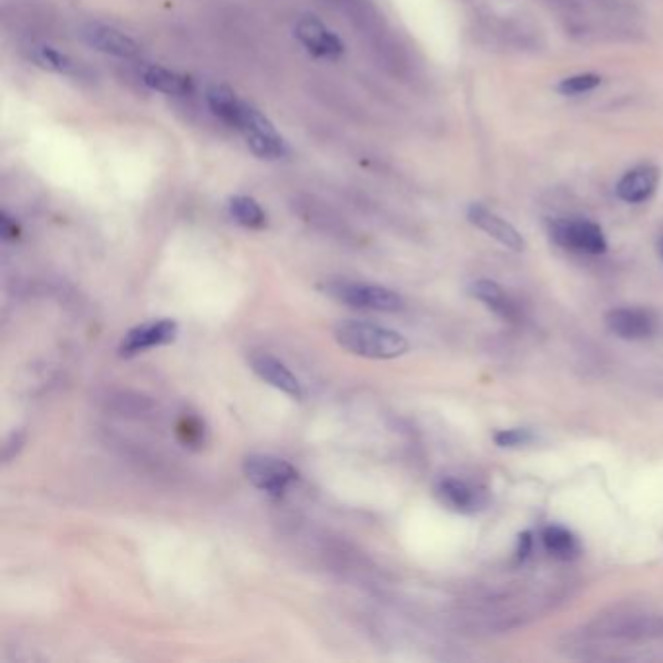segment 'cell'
I'll return each mask as SVG.
<instances>
[{
    "label": "cell",
    "instance_id": "obj_9",
    "mask_svg": "<svg viewBox=\"0 0 663 663\" xmlns=\"http://www.w3.org/2000/svg\"><path fill=\"white\" fill-rule=\"evenodd\" d=\"M294 32H296V37L300 39V43L315 57L339 59L345 53L343 41L315 18L298 20Z\"/></svg>",
    "mask_w": 663,
    "mask_h": 663
},
{
    "label": "cell",
    "instance_id": "obj_4",
    "mask_svg": "<svg viewBox=\"0 0 663 663\" xmlns=\"http://www.w3.org/2000/svg\"><path fill=\"white\" fill-rule=\"evenodd\" d=\"M245 479L255 489L279 498L298 479V471L275 455L253 454L244 459Z\"/></svg>",
    "mask_w": 663,
    "mask_h": 663
},
{
    "label": "cell",
    "instance_id": "obj_23",
    "mask_svg": "<svg viewBox=\"0 0 663 663\" xmlns=\"http://www.w3.org/2000/svg\"><path fill=\"white\" fill-rule=\"evenodd\" d=\"M531 551V533L520 535V547H518V559L524 560Z\"/></svg>",
    "mask_w": 663,
    "mask_h": 663
},
{
    "label": "cell",
    "instance_id": "obj_13",
    "mask_svg": "<svg viewBox=\"0 0 663 663\" xmlns=\"http://www.w3.org/2000/svg\"><path fill=\"white\" fill-rule=\"evenodd\" d=\"M658 181H660V172L656 168L642 166L630 170L629 174L619 181L617 193L625 203H644L654 195Z\"/></svg>",
    "mask_w": 663,
    "mask_h": 663
},
{
    "label": "cell",
    "instance_id": "obj_16",
    "mask_svg": "<svg viewBox=\"0 0 663 663\" xmlns=\"http://www.w3.org/2000/svg\"><path fill=\"white\" fill-rule=\"evenodd\" d=\"M543 545L551 557L559 560H572L580 555V543L576 535L560 525H549L543 535Z\"/></svg>",
    "mask_w": 663,
    "mask_h": 663
},
{
    "label": "cell",
    "instance_id": "obj_1",
    "mask_svg": "<svg viewBox=\"0 0 663 663\" xmlns=\"http://www.w3.org/2000/svg\"><path fill=\"white\" fill-rule=\"evenodd\" d=\"M333 335L335 341L350 354L372 360L399 358L409 350V341L401 333L370 321H339Z\"/></svg>",
    "mask_w": 663,
    "mask_h": 663
},
{
    "label": "cell",
    "instance_id": "obj_15",
    "mask_svg": "<svg viewBox=\"0 0 663 663\" xmlns=\"http://www.w3.org/2000/svg\"><path fill=\"white\" fill-rule=\"evenodd\" d=\"M142 82L162 94L168 96H187L193 92V80L162 67H148L142 72Z\"/></svg>",
    "mask_w": 663,
    "mask_h": 663
},
{
    "label": "cell",
    "instance_id": "obj_22",
    "mask_svg": "<svg viewBox=\"0 0 663 663\" xmlns=\"http://www.w3.org/2000/svg\"><path fill=\"white\" fill-rule=\"evenodd\" d=\"M0 232H2V238H4V240H16V238L20 236V228H18V224H16L6 212H2Z\"/></svg>",
    "mask_w": 663,
    "mask_h": 663
},
{
    "label": "cell",
    "instance_id": "obj_5",
    "mask_svg": "<svg viewBox=\"0 0 663 663\" xmlns=\"http://www.w3.org/2000/svg\"><path fill=\"white\" fill-rule=\"evenodd\" d=\"M551 236L557 244L572 251L590 253V255H601L607 251V240L601 228L590 220H580V218L557 220L551 224Z\"/></svg>",
    "mask_w": 663,
    "mask_h": 663
},
{
    "label": "cell",
    "instance_id": "obj_2",
    "mask_svg": "<svg viewBox=\"0 0 663 663\" xmlns=\"http://www.w3.org/2000/svg\"><path fill=\"white\" fill-rule=\"evenodd\" d=\"M325 294L333 300L356 308V310H372V312H399L403 310V298L380 284L370 282H354V280H335L325 284Z\"/></svg>",
    "mask_w": 663,
    "mask_h": 663
},
{
    "label": "cell",
    "instance_id": "obj_11",
    "mask_svg": "<svg viewBox=\"0 0 663 663\" xmlns=\"http://www.w3.org/2000/svg\"><path fill=\"white\" fill-rule=\"evenodd\" d=\"M467 216L479 230L489 234L490 238H494L496 242L506 245L512 251H524L525 242L522 234L510 222H506L492 210L485 209L481 205H471Z\"/></svg>",
    "mask_w": 663,
    "mask_h": 663
},
{
    "label": "cell",
    "instance_id": "obj_17",
    "mask_svg": "<svg viewBox=\"0 0 663 663\" xmlns=\"http://www.w3.org/2000/svg\"><path fill=\"white\" fill-rule=\"evenodd\" d=\"M230 214L232 218L242 224L245 228H251V230H261L265 228L267 224V214L265 210L261 209V205L251 199V197H245V195H238L234 199H230Z\"/></svg>",
    "mask_w": 663,
    "mask_h": 663
},
{
    "label": "cell",
    "instance_id": "obj_10",
    "mask_svg": "<svg viewBox=\"0 0 663 663\" xmlns=\"http://www.w3.org/2000/svg\"><path fill=\"white\" fill-rule=\"evenodd\" d=\"M82 37L90 47L102 51L105 55H113V57H121V59H131V57L139 55V43L133 37H129L111 26L88 24L82 30Z\"/></svg>",
    "mask_w": 663,
    "mask_h": 663
},
{
    "label": "cell",
    "instance_id": "obj_14",
    "mask_svg": "<svg viewBox=\"0 0 663 663\" xmlns=\"http://www.w3.org/2000/svg\"><path fill=\"white\" fill-rule=\"evenodd\" d=\"M471 294H473L479 302L487 304L494 314H498L500 317L508 319V321H514V319H518V315H520V310H518L516 302H514V300L506 294V290H504L500 284H496L494 280H477V282H473V286H471Z\"/></svg>",
    "mask_w": 663,
    "mask_h": 663
},
{
    "label": "cell",
    "instance_id": "obj_3",
    "mask_svg": "<svg viewBox=\"0 0 663 663\" xmlns=\"http://www.w3.org/2000/svg\"><path fill=\"white\" fill-rule=\"evenodd\" d=\"M207 102L216 117H220L230 127L238 129L244 137L257 133V131H269L275 129L269 119L257 111L255 107L242 102L230 88L226 86H212L207 92Z\"/></svg>",
    "mask_w": 663,
    "mask_h": 663
},
{
    "label": "cell",
    "instance_id": "obj_20",
    "mask_svg": "<svg viewBox=\"0 0 663 663\" xmlns=\"http://www.w3.org/2000/svg\"><path fill=\"white\" fill-rule=\"evenodd\" d=\"M535 440L533 432L527 428H508V430H500L494 434V442L500 448H520V446H527Z\"/></svg>",
    "mask_w": 663,
    "mask_h": 663
},
{
    "label": "cell",
    "instance_id": "obj_7",
    "mask_svg": "<svg viewBox=\"0 0 663 663\" xmlns=\"http://www.w3.org/2000/svg\"><path fill=\"white\" fill-rule=\"evenodd\" d=\"M251 370L269 385L282 391L284 395L292 399H302L304 397V387L300 380L290 372L286 364H282L279 358L271 356L269 352H253L249 358Z\"/></svg>",
    "mask_w": 663,
    "mask_h": 663
},
{
    "label": "cell",
    "instance_id": "obj_24",
    "mask_svg": "<svg viewBox=\"0 0 663 663\" xmlns=\"http://www.w3.org/2000/svg\"><path fill=\"white\" fill-rule=\"evenodd\" d=\"M662 257H663V245H662Z\"/></svg>",
    "mask_w": 663,
    "mask_h": 663
},
{
    "label": "cell",
    "instance_id": "obj_21",
    "mask_svg": "<svg viewBox=\"0 0 663 663\" xmlns=\"http://www.w3.org/2000/svg\"><path fill=\"white\" fill-rule=\"evenodd\" d=\"M601 78L595 74H580V76H572L560 82L559 90L566 96H574V94H584L594 90L595 86H599Z\"/></svg>",
    "mask_w": 663,
    "mask_h": 663
},
{
    "label": "cell",
    "instance_id": "obj_18",
    "mask_svg": "<svg viewBox=\"0 0 663 663\" xmlns=\"http://www.w3.org/2000/svg\"><path fill=\"white\" fill-rule=\"evenodd\" d=\"M247 146L251 148V152L259 158H267V160H277V158H284L288 154V146L282 140L279 133L275 129L269 131H259V133H251L245 137Z\"/></svg>",
    "mask_w": 663,
    "mask_h": 663
},
{
    "label": "cell",
    "instance_id": "obj_12",
    "mask_svg": "<svg viewBox=\"0 0 663 663\" xmlns=\"http://www.w3.org/2000/svg\"><path fill=\"white\" fill-rule=\"evenodd\" d=\"M436 494L446 504L450 510L461 512V514H471L479 510L485 504V492L483 490L461 481V479H442L436 487Z\"/></svg>",
    "mask_w": 663,
    "mask_h": 663
},
{
    "label": "cell",
    "instance_id": "obj_19",
    "mask_svg": "<svg viewBox=\"0 0 663 663\" xmlns=\"http://www.w3.org/2000/svg\"><path fill=\"white\" fill-rule=\"evenodd\" d=\"M35 63L43 69L53 70L59 74H76L78 65L70 59L69 55L53 49V47H37L34 51Z\"/></svg>",
    "mask_w": 663,
    "mask_h": 663
},
{
    "label": "cell",
    "instance_id": "obj_6",
    "mask_svg": "<svg viewBox=\"0 0 663 663\" xmlns=\"http://www.w3.org/2000/svg\"><path fill=\"white\" fill-rule=\"evenodd\" d=\"M177 333H179V327L174 319H158V321L144 323V325L131 329L129 333H125V337L119 345V354L123 358H131L140 352L170 345V343H174Z\"/></svg>",
    "mask_w": 663,
    "mask_h": 663
},
{
    "label": "cell",
    "instance_id": "obj_8",
    "mask_svg": "<svg viewBox=\"0 0 663 663\" xmlns=\"http://www.w3.org/2000/svg\"><path fill=\"white\" fill-rule=\"evenodd\" d=\"M607 327L611 333H615L621 339L627 341H640V339H648L656 333L658 323L656 317L646 312V310H638V308H617L611 310L607 317Z\"/></svg>",
    "mask_w": 663,
    "mask_h": 663
}]
</instances>
